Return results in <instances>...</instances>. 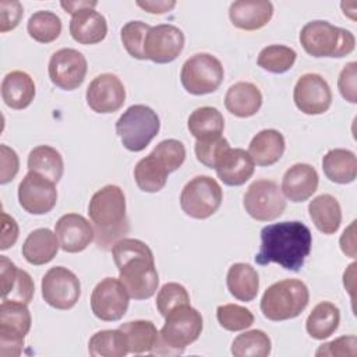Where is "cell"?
Segmentation results:
<instances>
[{"instance_id": "cell-25", "label": "cell", "mask_w": 357, "mask_h": 357, "mask_svg": "<svg viewBox=\"0 0 357 357\" xmlns=\"http://www.w3.org/2000/svg\"><path fill=\"white\" fill-rule=\"evenodd\" d=\"M1 98L14 110L28 107L35 98L33 79L29 74L20 70L6 74L1 81Z\"/></svg>"}, {"instance_id": "cell-6", "label": "cell", "mask_w": 357, "mask_h": 357, "mask_svg": "<svg viewBox=\"0 0 357 357\" xmlns=\"http://www.w3.org/2000/svg\"><path fill=\"white\" fill-rule=\"evenodd\" d=\"M310 301L307 284L300 279H283L271 284L261 298V312L269 321H286L298 317Z\"/></svg>"}, {"instance_id": "cell-42", "label": "cell", "mask_w": 357, "mask_h": 357, "mask_svg": "<svg viewBox=\"0 0 357 357\" xmlns=\"http://www.w3.org/2000/svg\"><path fill=\"white\" fill-rule=\"evenodd\" d=\"M151 153L162 162V165L167 169L169 173H172L180 169L181 165L184 163L185 146L181 141L169 138L160 141Z\"/></svg>"}, {"instance_id": "cell-39", "label": "cell", "mask_w": 357, "mask_h": 357, "mask_svg": "<svg viewBox=\"0 0 357 357\" xmlns=\"http://www.w3.org/2000/svg\"><path fill=\"white\" fill-rule=\"evenodd\" d=\"M296 57L297 53L294 49L284 45H271L259 52L257 63L265 71L282 74L293 67Z\"/></svg>"}, {"instance_id": "cell-48", "label": "cell", "mask_w": 357, "mask_h": 357, "mask_svg": "<svg viewBox=\"0 0 357 357\" xmlns=\"http://www.w3.org/2000/svg\"><path fill=\"white\" fill-rule=\"evenodd\" d=\"M0 184H7L17 176L20 169V159L17 152L4 144L0 145Z\"/></svg>"}, {"instance_id": "cell-50", "label": "cell", "mask_w": 357, "mask_h": 357, "mask_svg": "<svg viewBox=\"0 0 357 357\" xmlns=\"http://www.w3.org/2000/svg\"><path fill=\"white\" fill-rule=\"evenodd\" d=\"M20 229L13 216H10L6 211H1V243L0 250H8L13 247L18 238Z\"/></svg>"}, {"instance_id": "cell-30", "label": "cell", "mask_w": 357, "mask_h": 357, "mask_svg": "<svg viewBox=\"0 0 357 357\" xmlns=\"http://www.w3.org/2000/svg\"><path fill=\"white\" fill-rule=\"evenodd\" d=\"M322 170L325 176L337 184H349L357 176V158L349 149H331L322 158Z\"/></svg>"}, {"instance_id": "cell-13", "label": "cell", "mask_w": 357, "mask_h": 357, "mask_svg": "<svg viewBox=\"0 0 357 357\" xmlns=\"http://www.w3.org/2000/svg\"><path fill=\"white\" fill-rule=\"evenodd\" d=\"M130 304V294L120 279H102L91 294V310L96 318L106 322L121 319Z\"/></svg>"}, {"instance_id": "cell-36", "label": "cell", "mask_w": 357, "mask_h": 357, "mask_svg": "<svg viewBox=\"0 0 357 357\" xmlns=\"http://www.w3.org/2000/svg\"><path fill=\"white\" fill-rule=\"evenodd\" d=\"M187 127L195 139L222 135L225 128V119L216 107L202 106L190 114Z\"/></svg>"}, {"instance_id": "cell-12", "label": "cell", "mask_w": 357, "mask_h": 357, "mask_svg": "<svg viewBox=\"0 0 357 357\" xmlns=\"http://www.w3.org/2000/svg\"><path fill=\"white\" fill-rule=\"evenodd\" d=\"M42 297L56 310L73 308L81 296V283L74 272L64 266L50 268L42 278Z\"/></svg>"}, {"instance_id": "cell-16", "label": "cell", "mask_w": 357, "mask_h": 357, "mask_svg": "<svg viewBox=\"0 0 357 357\" xmlns=\"http://www.w3.org/2000/svg\"><path fill=\"white\" fill-rule=\"evenodd\" d=\"M18 201L28 213L45 215L56 206V185L45 176L28 172L18 185Z\"/></svg>"}, {"instance_id": "cell-51", "label": "cell", "mask_w": 357, "mask_h": 357, "mask_svg": "<svg viewBox=\"0 0 357 357\" xmlns=\"http://www.w3.org/2000/svg\"><path fill=\"white\" fill-rule=\"evenodd\" d=\"M18 268L6 255L0 257V275H1V298H6L14 286Z\"/></svg>"}, {"instance_id": "cell-28", "label": "cell", "mask_w": 357, "mask_h": 357, "mask_svg": "<svg viewBox=\"0 0 357 357\" xmlns=\"http://www.w3.org/2000/svg\"><path fill=\"white\" fill-rule=\"evenodd\" d=\"M308 213L315 227L324 234H333L342 223V208L331 194H321L310 201Z\"/></svg>"}, {"instance_id": "cell-29", "label": "cell", "mask_w": 357, "mask_h": 357, "mask_svg": "<svg viewBox=\"0 0 357 357\" xmlns=\"http://www.w3.org/2000/svg\"><path fill=\"white\" fill-rule=\"evenodd\" d=\"M226 284L230 294L240 301H252L259 290L258 272L244 262L233 264L226 276Z\"/></svg>"}, {"instance_id": "cell-38", "label": "cell", "mask_w": 357, "mask_h": 357, "mask_svg": "<svg viewBox=\"0 0 357 357\" xmlns=\"http://www.w3.org/2000/svg\"><path fill=\"white\" fill-rule=\"evenodd\" d=\"M271 349L269 336L259 329L243 332L231 343L234 357H266L271 354Z\"/></svg>"}, {"instance_id": "cell-34", "label": "cell", "mask_w": 357, "mask_h": 357, "mask_svg": "<svg viewBox=\"0 0 357 357\" xmlns=\"http://www.w3.org/2000/svg\"><path fill=\"white\" fill-rule=\"evenodd\" d=\"M167 176V169L152 153L138 160L134 167L135 183L144 192H159L166 185Z\"/></svg>"}, {"instance_id": "cell-11", "label": "cell", "mask_w": 357, "mask_h": 357, "mask_svg": "<svg viewBox=\"0 0 357 357\" xmlns=\"http://www.w3.org/2000/svg\"><path fill=\"white\" fill-rule=\"evenodd\" d=\"M245 212L255 220L271 222L278 219L286 209L282 190L273 180H255L243 198Z\"/></svg>"}, {"instance_id": "cell-10", "label": "cell", "mask_w": 357, "mask_h": 357, "mask_svg": "<svg viewBox=\"0 0 357 357\" xmlns=\"http://www.w3.org/2000/svg\"><path fill=\"white\" fill-rule=\"evenodd\" d=\"M223 192L219 183L209 176H195L181 190L180 206L194 219L212 216L222 204Z\"/></svg>"}, {"instance_id": "cell-32", "label": "cell", "mask_w": 357, "mask_h": 357, "mask_svg": "<svg viewBox=\"0 0 357 357\" xmlns=\"http://www.w3.org/2000/svg\"><path fill=\"white\" fill-rule=\"evenodd\" d=\"M340 322V311L331 301H321L310 312L305 329L312 339L324 340L335 333Z\"/></svg>"}, {"instance_id": "cell-9", "label": "cell", "mask_w": 357, "mask_h": 357, "mask_svg": "<svg viewBox=\"0 0 357 357\" xmlns=\"http://www.w3.org/2000/svg\"><path fill=\"white\" fill-rule=\"evenodd\" d=\"M223 66L209 53H197L187 59L180 71V81L191 95L215 92L223 81Z\"/></svg>"}, {"instance_id": "cell-45", "label": "cell", "mask_w": 357, "mask_h": 357, "mask_svg": "<svg viewBox=\"0 0 357 357\" xmlns=\"http://www.w3.org/2000/svg\"><path fill=\"white\" fill-rule=\"evenodd\" d=\"M357 353V337L354 335L340 336L332 342L324 343L315 351L317 357L324 356H356Z\"/></svg>"}, {"instance_id": "cell-18", "label": "cell", "mask_w": 357, "mask_h": 357, "mask_svg": "<svg viewBox=\"0 0 357 357\" xmlns=\"http://www.w3.org/2000/svg\"><path fill=\"white\" fill-rule=\"evenodd\" d=\"M85 98L93 112L100 114L114 113L126 102V88L117 75L103 73L91 81Z\"/></svg>"}, {"instance_id": "cell-19", "label": "cell", "mask_w": 357, "mask_h": 357, "mask_svg": "<svg viewBox=\"0 0 357 357\" xmlns=\"http://www.w3.org/2000/svg\"><path fill=\"white\" fill-rule=\"evenodd\" d=\"M54 233L59 238L60 248L71 254L84 251L95 240L93 226L78 213L63 215L56 222Z\"/></svg>"}, {"instance_id": "cell-14", "label": "cell", "mask_w": 357, "mask_h": 357, "mask_svg": "<svg viewBox=\"0 0 357 357\" xmlns=\"http://www.w3.org/2000/svg\"><path fill=\"white\" fill-rule=\"evenodd\" d=\"M47 71L53 85L64 91H73L84 82L88 63L85 56L77 49L64 47L52 54Z\"/></svg>"}, {"instance_id": "cell-43", "label": "cell", "mask_w": 357, "mask_h": 357, "mask_svg": "<svg viewBox=\"0 0 357 357\" xmlns=\"http://www.w3.org/2000/svg\"><path fill=\"white\" fill-rule=\"evenodd\" d=\"M190 304V294L180 283H165L156 296V307L162 317H166L172 310L178 305Z\"/></svg>"}, {"instance_id": "cell-3", "label": "cell", "mask_w": 357, "mask_h": 357, "mask_svg": "<svg viewBox=\"0 0 357 357\" xmlns=\"http://www.w3.org/2000/svg\"><path fill=\"white\" fill-rule=\"evenodd\" d=\"M88 213L93 223L95 243L99 248L112 250L128 231L126 216V195L119 185L107 184L98 190L88 205Z\"/></svg>"}, {"instance_id": "cell-20", "label": "cell", "mask_w": 357, "mask_h": 357, "mask_svg": "<svg viewBox=\"0 0 357 357\" xmlns=\"http://www.w3.org/2000/svg\"><path fill=\"white\" fill-rule=\"evenodd\" d=\"M319 183L318 172L308 163H296L282 178V194L291 202H304L312 197Z\"/></svg>"}, {"instance_id": "cell-41", "label": "cell", "mask_w": 357, "mask_h": 357, "mask_svg": "<svg viewBox=\"0 0 357 357\" xmlns=\"http://www.w3.org/2000/svg\"><path fill=\"white\" fill-rule=\"evenodd\" d=\"M151 25L142 21H128L121 28V42L127 53L138 60H145L144 45Z\"/></svg>"}, {"instance_id": "cell-47", "label": "cell", "mask_w": 357, "mask_h": 357, "mask_svg": "<svg viewBox=\"0 0 357 357\" xmlns=\"http://www.w3.org/2000/svg\"><path fill=\"white\" fill-rule=\"evenodd\" d=\"M24 14L22 4L17 0H1L0 1V32L14 29Z\"/></svg>"}, {"instance_id": "cell-15", "label": "cell", "mask_w": 357, "mask_h": 357, "mask_svg": "<svg viewBox=\"0 0 357 357\" xmlns=\"http://www.w3.org/2000/svg\"><path fill=\"white\" fill-rule=\"evenodd\" d=\"M183 31L172 24H159L151 26L144 45L146 60L158 64H166L176 60L184 49Z\"/></svg>"}, {"instance_id": "cell-8", "label": "cell", "mask_w": 357, "mask_h": 357, "mask_svg": "<svg viewBox=\"0 0 357 357\" xmlns=\"http://www.w3.org/2000/svg\"><path fill=\"white\" fill-rule=\"evenodd\" d=\"M28 304L1 300L0 304V356L18 357L24 347L25 335L32 324Z\"/></svg>"}, {"instance_id": "cell-7", "label": "cell", "mask_w": 357, "mask_h": 357, "mask_svg": "<svg viewBox=\"0 0 357 357\" xmlns=\"http://www.w3.org/2000/svg\"><path fill=\"white\" fill-rule=\"evenodd\" d=\"M160 120L156 112L146 105L130 106L116 121V132L126 149L144 151L158 135Z\"/></svg>"}, {"instance_id": "cell-2", "label": "cell", "mask_w": 357, "mask_h": 357, "mask_svg": "<svg viewBox=\"0 0 357 357\" xmlns=\"http://www.w3.org/2000/svg\"><path fill=\"white\" fill-rule=\"evenodd\" d=\"M119 279L134 300L151 298L159 286L152 250L138 238H120L112 247Z\"/></svg>"}, {"instance_id": "cell-4", "label": "cell", "mask_w": 357, "mask_h": 357, "mask_svg": "<svg viewBox=\"0 0 357 357\" xmlns=\"http://www.w3.org/2000/svg\"><path fill=\"white\" fill-rule=\"evenodd\" d=\"M202 328L204 321L198 310L190 304L176 307L165 317L153 354H181L187 346L199 337Z\"/></svg>"}, {"instance_id": "cell-52", "label": "cell", "mask_w": 357, "mask_h": 357, "mask_svg": "<svg viewBox=\"0 0 357 357\" xmlns=\"http://www.w3.org/2000/svg\"><path fill=\"white\" fill-rule=\"evenodd\" d=\"M137 6L151 14H165L176 7V1L174 0H167V1L166 0H156V1L155 0H145V1L138 0Z\"/></svg>"}, {"instance_id": "cell-46", "label": "cell", "mask_w": 357, "mask_h": 357, "mask_svg": "<svg viewBox=\"0 0 357 357\" xmlns=\"http://www.w3.org/2000/svg\"><path fill=\"white\" fill-rule=\"evenodd\" d=\"M33 293H35V284L31 275L24 269H18L13 289L10 290L8 296L1 300H14L24 304H29L33 298Z\"/></svg>"}, {"instance_id": "cell-24", "label": "cell", "mask_w": 357, "mask_h": 357, "mask_svg": "<svg viewBox=\"0 0 357 357\" xmlns=\"http://www.w3.org/2000/svg\"><path fill=\"white\" fill-rule=\"evenodd\" d=\"M225 106L227 112L236 117H251L262 106V93L257 85L247 81L233 84L225 95Z\"/></svg>"}, {"instance_id": "cell-1", "label": "cell", "mask_w": 357, "mask_h": 357, "mask_svg": "<svg viewBox=\"0 0 357 357\" xmlns=\"http://www.w3.org/2000/svg\"><path fill=\"white\" fill-rule=\"evenodd\" d=\"M312 236L298 220L272 223L261 230V247L255 255L258 265L279 264L282 268L298 272L311 252Z\"/></svg>"}, {"instance_id": "cell-22", "label": "cell", "mask_w": 357, "mask_h": 357, "mask_svg": "<svg viewBox=\"0 0 357 357\" xmlns=\"http://www.w3.org/2000/svg\"><path fill=\"white\" fill-rule=\"evenodd\" d=\"M273 15V4L266 0H238L229 8L231 24L243 31L264 28Z\"/></svg>"}, {"instance_id": "cell-54", "label": "cell", "mask_w": 357, "mask_h": 357, "mask_svg": "<svg viewBox=\"0 0 357 357\" xmlns=\"http://www.w3.org/2000/svg\"><path fill=\"white\" fill-rule=\"evenodd\" d=\"M60 6L66 10V13L73 15L74 13L82 8H95L98 6V1H61Z\"/></svg>"}, {"instance_id": "cell-26", "label": "cell", "mask_w": 357, "mask_h": 357, "mask_svg": "<svg viewBox=\"0 0 357 357\" xmlns=\"http://www.w3.org/2000/svg\"><path fill=\"white\" fill-rule=\"evenodd\" d=\"M60 248L59 238L47 227L31 231L22 244V257L31 265H45L50 262Z\"/></svg>"}, {"instance_id": "cell-40", "label": "cell", "mask_w": 357, "mask_h": 357, "mask_svg": "<svg viewBox=\"0 0 357 357\" xmlns=\"http://www.w3.org/2000/svg\"><path fill=\"white\" fill-rule=\"evenodd\" d=\"M216 318L220 326L230 332L244 331L254 324L252 312L238 304H223L216 310Z\"/></svg>"}, {"instance_id": "cell-17", "label": "cell", "mask_w": 357, "mask_h": 357, "mask_svg": "<svg viewBox=\"0 0 357 357\" xmlns=\"http://www.w3.org/2000/svg\"><path fill=\"white\" fill-rule=\"evenodd\" d=\"M293 100L297 109L304 114H322L332 105V91L324 77L307 73L297 79L293 91Z\"/></svg>"}, {"instance_id": "cell-49", "label": "cell", "mask_w": 357, "mask_h": 357, "mask_svg": "<svg viewBox=\"0 0 357 357\" xmlns=\"http://www.w3.org/2000/svg\"><path fill=\"white\" fill-rule=\"evenodd\" d=\"M356 67H357L356 61L347 63L343 67V70L340 71L339 78H337L339 92L350 103L357 102V96H356Z\"/></svg>"}, {"instance_id": "cell-27", "label": "cell", "mask_w": 357, "mask_h": 357, "mask_svg": "<svg viewBox=\"0 0 357 357\" xmlns=\"http://www.w3.org/2000/svg\"><path fill=\"white\" fill-rule=\"evenodd\" d=\"M284 146L286 144L282 132L273 128H266L254 135L248 146V153L258 166H272L283 156Z\"/></svg>"}, {"instance_id": "cell-21", "label": "cell", "mask_w": 357, "mask_h": 357, "mask_svg": "<svg viewBox=\"0 0 357 357\" xmlns=\"http://www.w3.org/2000/svg\"><path fill=\"white\" fill-rule=\"evenodd\" d=\"M255 163L248 151L241 148H229L218 159L215 170L218 177L226 185H241L254 174Z\"/></svg>"}, {"instance_id": "cell-23", "label": "cell", "mask_w": 357, "mask_h": 357, "mask_svg": "<svg viewBox=\"0 0 357 357\" xmlns=\"http://www.w3.org/2000/svg\"><path fill=\"white\" fill-rule=\"evenodd\" d=\"M70 35L81 45H95L107 35L106 18L93 8H82L71 15Z\"/></svg>"}, {"instance_id": "cell-35", "label": "cell", "mask_w": 357, "mask_h": 357, "mask_svg": "<svg viewBox=\"0 0 357 357\" xmlns=\"http://www.w3.org/2000/svg\"><path fill=\"white\" fill-rule=\"evenodd\" d=\"M88 351L92 357H124L130 353V349L123 331L105 329L92 335Z\"/></svg>"}, {"instance_id": "cell-5", "label": "cell", "mask_w": 357, "mask_h": 357, "mask_svg": "<svg viewBox=\"0 0 357 357\" xmlns=\"http://www.w3.org/2000/svg\"><path fill=\"white\" fill-rule=\"evenodd\" d=\"M300 43L312 57H343L356 47L354 35L324 20L307 22L300 31Z\"/></svg>"}, {"instance_id": "cell-31", "label": "cell", "mask_w": 357, "mask_h": 357, "mask_svg": "<svg viewBox=\"0 0 357 357\" xmlns=\"http://www.w3.org/2000/svg\"><path fill=\"white\" fill-rule=\"evenodd\" d=\"M119 329L123 331L127 337L130 353L153 354V351L156 350L159 343V331L152 321L135 319L121 324Z\"/></svg>"}, {"instance_id": "cell-37", "label": "cell", "mask_w": 357, "mask_h": 357, "mask_svg": "<svg viewBox=\"0 0 357 357\" xmlns=\"http://www.w3.org/2000/svg\"><path fill=\"white\" fill-rule=\"evenodd\" d=\"M26 31L33 40L39 43H50L61 33V20L52 11L39 10L29 17Z\"/></svg>"}, {"instance_id": "cell-44", "label": "cell", "mask_w": 357, "mask_h": 357, "mask_svg": "<svg viewBox=\"0 0 357 357\" xmlns=\"http://www.w3.org/2000/svg\"><path fill=\"white\" fill-rule=\"evenodd\" d=\"M229 148H230V145L225 137L215 135V137L197 139L194 151H195V156H197L198 162H201L206 167L215 169L218 159Z\"/></svg>"}, {"instance_id": "cell-53", "label": "cell", "mask_w": 357, "mask_h": 357, "mask_svg": "<svg viewBox=\"0 0 357 357\" xmlns=\"http://www.w3.org/2000/svg\"><path fill=\"white\" fill-rule=\"evenodd\" d=\"M354 227H356V220L350 223L347 229H344L339 243L343 254H346L350 258H356V238H354Z\"/></svg>"}, {"instance_id": "cell-33", "label": "cell", "mask_w": 357, "mask_h": 357, "mask_svg": "<svg viewBox=\"0 0 357 357\" xmlns=\"http://www.w3.org/2000/svg\"><path fill=\"white\" fill-rule=\"evenodd\" d=\"M28 170L39 173L53 183L60 181L64 162L60 152L49 145H38L28 155Z\"/></svg>"}]
</instances>
